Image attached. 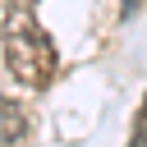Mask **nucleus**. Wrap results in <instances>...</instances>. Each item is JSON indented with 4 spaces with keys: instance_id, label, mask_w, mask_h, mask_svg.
I'll list each match as a JSON object with an SVG mask.
<instances>
[{
    "instance_id": "4",
    "label": "nucleus",
    "mask_w": 147,
    "mask_h": 147,
    "mask_svg": "<svg viewBox=\"0 0 147 147\" xmlns=\"http://www.w3.org/2000/svg\"><path fill=\"white\" fill-rule=\"evenodd\" d=\"M138 5H142V0H119V14H124V18H129V14H133V9H138Z\"/></svg>"
},
{
    "instance_id": "2",
    "label": "nucleus",
    "mask_w": 147,
    "mask_h": 147,
    "mask_svg": "<svg viewBox=\"0 0 147 147\" xmlns=\"http://www.w3.org/2000/svg\"><path fill=\"white\" fill-rule=\"evenodd\" d=\"M23 133H28V115H23V106H14L9 96H0V147L18 142Z\"/></svg>"
},
{
    "instance_id": "3",
    "label": "nucleus",
    "mask_w": 147,
    "mask_h": 147,
    "mask_svg": "<svg viewBox=\"0 0 147 147\" xmlns=\"http://www.w3.org/2000/svg\"><path fill=\"white\" fill-rule=\"evenodd\" d=\"M133 147H147V96H142L138 119H133Z\"/></svg>"
},
{
    "instance_id": "1",
    "label": "nucleus",
    "mask_w": 147,
    "mask_h": 147,
    "mask_svg": "<svg viewBox=\"0 0 147 147\" xmlns=\"http://www.w3.org/2000/svg\"><path fill=\"white\" fill-rule=\"evenodd\" d=\"M5 64H9V74H14L23 87H32V92H41V87L51 83L55 64H60L51 32L37 23V14H32L28 5H9V14H5Z\"/></svg>"
}]
</instances>
